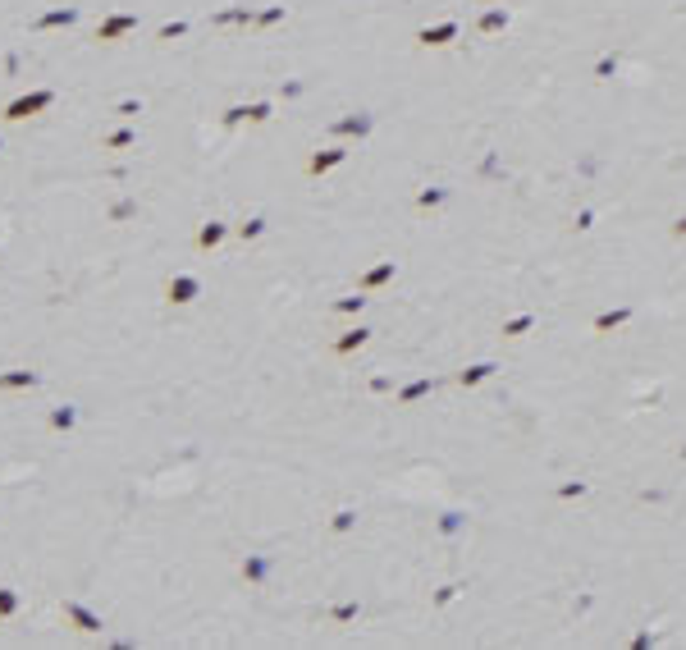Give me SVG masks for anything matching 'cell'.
<instances>
[{
	"label": "cell",
	"mask_w": 686,
	"mask_h": 650,
	"mask_svg": "<svg viewBox=\"0 0 686 650\" xmlns=\"http://www.w3.org/2000/svg\"><path fill=\"white\" fill-rule=\"evenodd\" d=\"M65 623H74V632H83V637H97L101 632V614H92L78 600H65Z\"/></svg>",
	"instance_id": "obj_1"
},
{
	"label": "cell",
	"mask_w": 686,
	"mask_h": 650,
	"mask_svg": "<svg viewBox=\"0 0 686 650\" xmlns=\"http://www.w3.org/2000/svg\"><path fill=\"white\" fill-rule=\"evenodd\" d=\"M37 385V371H0V394H19V389H33Z\"/></svg>",
	"instance_id": "obj_2"
},
{
	"label": "cell",
	"mask_w": 686,
	"mask_h": 650,
	"mask_svg": "<svg viewBox=\"0 0 686 650\" xmlns=\"http://www.w3.org/2000/svg\"><path fill=\"white\" fill-rule=\"evenodd\" d=\"M42 106H51V92H37V97L14 101L10 111H5V120H28V115H33V111H42Z\"/></svg>",
	"instance_id": "obj_3"
},
{
	"label": "cell",
	"mask_w": 686,
	"mask_h": 650,
	"mask_svg": "<svg viewBox=\"0 0 686 650\" xmlns=\"http://www.w3.org/2000/svg\"><path fill=\"white\" fill-rule=\"evenodd\" d=\"M51 426L55 430H74L78 426V408H74V403H60V408L51 412Z\"/></svg>",
	"instance_id": "obj_4"
},
{
	"label": "cell",
	"mask_w": 686,
	"mask_h": 650,
	"mask_svg": "<svg viewBox=\"0 0 686 650\" xmlns=\"http://www.w3.org/2000/svg\"><path fill=\"white\" fill-rule=\"evenodd\" d=\"M14 614H19V591H14V586H0V623L14 618Z\"/></svg>",
	"instance_id": "obj_5"
},
{
	"label": "cell",
	"mask_w": 686,
	"mask_h": 650,
	"mask_svg": "<svg viewBox=\"0 0 686 650\" xmlns=\"http://www.w3.org/2000/svg\"><path fill=\"white\" fill-rule=\"evenodd\" d=\"M193 293H197L193 279H174V284H170V302H193Z\"/></svg>",
	"instance_id": "obj_6"
},
{
	"label": "cell",
	"mask_w": 686,
	"mask_h": 650,
	"mask_svg": "<svg viewBox=\"0 0 686 650\" xmlns=\"http://www.w3.org/2000/svg\"><path fill=\"white\" fill-rule=\"evenodd\" d=\"M46 28H51V23H74V10H60V14H46Z\"/></svg>",
	"instance_id": "obj_7"
}]
</instances>
